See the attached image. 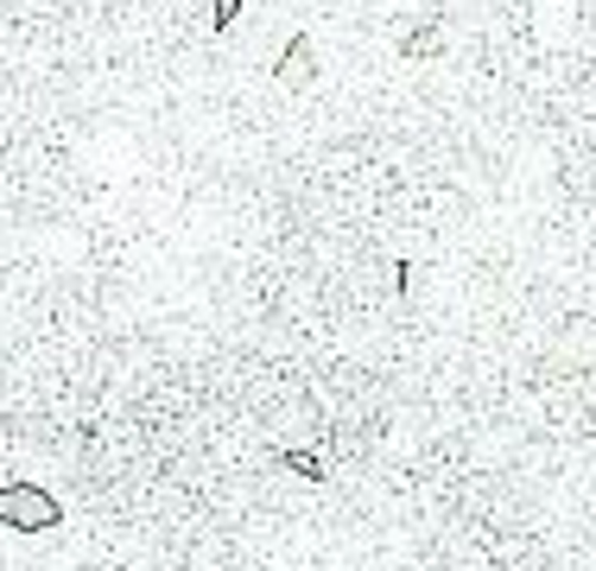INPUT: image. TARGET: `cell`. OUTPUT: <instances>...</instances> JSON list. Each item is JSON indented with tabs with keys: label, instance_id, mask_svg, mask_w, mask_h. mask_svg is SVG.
<instances>
[{
	"label": "cell",
	"instance_id": "1",
	"mask_svg": "<svg viewBox=\"0 0 596 571\" xmlns=\"http://www.w3.org/2000/svg\"><path fill=\"white\" fill-rule=\"evenodd\" d=\"M0 527L20 534V540H39V534H57L64 527V502H57L45 483H0Z\"/></svg>",
	"mask_w": 596,
	"mask_h": 571
},
{
	"label": "cell",
	"instance_id": "2",
	"mask_svg": "<svg viewBox=\"0 0 596 571\" xmlns=\"http://www.w3.org/2000/svg\"><path fill=\"white\" fill-rule=\"evenodd\" d=\"M273 83H280V89H305V83H317V39L312 32H292V39H285V52L273 57Z\"/></svg>",
	"mask_w": 596,
	"mask_h": 571
},
{
	"label": "cell",
	"instance_id": "3",
	"mask_svg": "<svg viewBox=\"0 0 596 571\" xmlns=\"http://www.w3.org/2000/svg\"><path fill=\"white\" fill-rule=\"evenodd\" d=\"M280 464L299 476V483H312V489H330V464H324V451H312V444H285Z\"/></svg>",
	"mask_w": 596,
	"mask_h": 571
},
{
	"label": "cell",
	"instance_id": "4",
	"mask_svg": "<svg viewBox=\"0 0 596 571\" xmlns=\"http://www.w3.org/2000/svg\"><path fill=\"white\" fill-rule=\"evenodd\" d=\"M241 7L248 0H209V32H235L241 26Z\"/></svg>",
	"mask_w": 596,
	"mask_h": 571
},
{
	"label": "cell",
	"instance_id": "5",
	"mask_svg": "<svg viewBox=\"0 0 596 571\" xmlns=\"http://www.w3.org/2000/svg\"><path fill=\"white\" fill-rule=\"evenodd\" d=\"M388 280H393V292H400V299H407V292H413V286H419V267H413V260H407V255H393Z\"/></svg>",
	"mask_w": 596,
	"mask_h": 571
}]
</instances>
